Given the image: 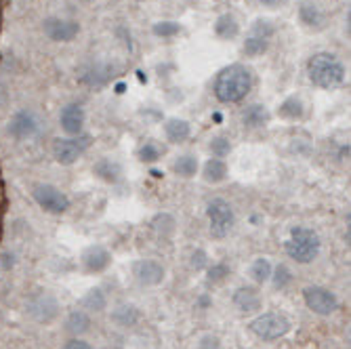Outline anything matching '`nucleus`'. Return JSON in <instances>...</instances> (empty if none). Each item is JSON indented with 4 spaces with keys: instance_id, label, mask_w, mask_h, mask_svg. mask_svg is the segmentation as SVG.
Masks as SVG:
<instances>
[{
    "instance_id": "1",
    "label": "nucleus",
    "mask_w": 351,
    "mask_h": 349,
    "mask_svg": "<svg viewBox=\"0 0 351 349\" xmlns=\"http://www.w3.org/2000/svg\"><path fill=\"white\" fill-rule=\"evenodd\" d=\"M254 86V76L252 70L242 66V63H232V66L223 68L215 82H213V93L217 101L221 104H240L244 101Z\"/></svg>"
},
{
    "instance_id": "2",
    "label": "nucleus",
    "mask_w": 351,
    "mask_h": 349,
    "mask_svg": "<svg viewBox=\"0 0 351 349\" xmlns=\"http://www.w3.org/2000/svg\"><path fill=\"white\" fill-rule=\"evenodd\" d=\"M307 76L313 86L332 91L343 84L345 80V66L343 61L328 51L313 53L307 61Z\"/></svg>"
},
{
    "instance_id": "3",
    "label": "nucleus",
    "mask_w": 351,
    "mask_h": 349,
    "mask_svg": "<svg viewBox=\"0 0 351 349\" xmlns=\"http://www.w3.org/2000/svg\"><path fill=\"white\" fill-rule=\"evenodd\" d=\"M284 248H286V255H289L293 261H297L301 265H307V263H313L317 259V255H320L322 240H320V236H317L315 230L297 226V228L291 230L289 240H286Z\"/></svg>"
},
{
    "instance_id": "4",
    "label": "nucleus",
    "mask_w": 351,
    "mask_h": 349,
    "mask_svg": "<svg viewBox=\"0 0 351 349\" xmlns=\"http://www.w3.org/2000/svg\"><path fill=\"white\" fill-rule=\"evenodd\" d=\"M25 315L40 326L53 324L61 315V303L59 299L49 291H38L25 299Z\"/></svg>"
},
{
    "instance_id": "5",
    "label": "nucleus",
    "mask_w": 351,
    "mask_h": 349,
    "mask_svg": "<svg viewBox=\"0 0 351 349\" xmlns=\"http://www.w3.org/2000/svg\"><path fill=\"white\" fill-rule=\"evenodd\" d=\"M291 328H293L291 320L284 313H274V311L259 313L257 318L248 322V330L261 341H278L289 335Z\"/></svg>"
},
{
    "instance_id": "6",
    "label": "nucleus",
    "mask_w": 351,
    "mask_h": 349,
    "mask_svg": "<svg viewBox=\"0 0 351 349\" xmlns=\"http://www.w3.org/2000/svg\"><path fill=\"white\" fill-rule=\"evenodd\" d=\"M32 198H34L40 210L49 215H63L72 206L70 196L53 183H34L32 185Z\"/></svg>"
},
{
    "instance_id": "7",
    "label": "nucleus",
    "mask_w": 351,
    "mask_h": 349,
    "mask_svg": "<svg viewBox=\"0 0 351 349\" xmlns=\"http://www.w3.org/2000/svg\"><path fill=\"white\" fill-rule=\"evenodd\" d=\"M90 147V135H76V137H57L51 145V154L55 163L61 167H72Z\"/></svg>"
},
{
    "instance_id": "8",
    "label": "nucleus",
    "mask_w": 351,
    "mask_h": 349,
    "mask_svg": "<svg viewBox=\"0 0 351 349\" xmlns=\"http://www.w3.org/2000/svg\"><path fill=\"white\" fill-rule=\"evenodd\" d=\"M208 228L215 238H226L236 226V213L234 206L226 198H213L206 206Z\"/></svg>"
},
{
    "instance_id": "9",
    "label": "nucleus",
    "mask_w": 351,
    "mask_h": 349,
    "mask_svg": "<svg viewBox=\"0 0 351 349\" xmlns=\"http://www.w3.org/2000/svg\"><path fill=\"white\" fill-rule=\"evenodd\" d=\"M276 36V25L269 19H257L250 25L246 40L242 43V53L246 57H261L269 51L271 38Z\"/></svg>"
},
{
    "instance_id": "10",
    "label": "nucleus",
    "mask_w": 351,
    "mask_h": 349,
    "mask_svg": "<svg viewBox=\"0 0 351 349\" xmlns=\"http://www.w3.org/2000/svg\"><path fill=\"white\" fill-rule=\"evenodd\" d=\"M40 131V118L34 110L21 108L7 122V135L15 141H25L36 137Z\"/></svg>"
},
{
    "instance_id": "11",
    "label": "nucleus",
    "mask_w": 351,
    "mask_h": 349,
    "mask_svg": "<svg viewBox=\"0 0 351 349\" xmlns=\"http://www.w3.org/2000/svg\"><path fill=\"white\" fill-rule=\"evenodd\" d=\"M303 301L315 315H330L339 309V297L324 287H317V284H309L303 289Z\"/></svg>"
},
{
    "instance_id": "12",
    "label": "nucleus",
    "mask_w": 351,
    "mask_h": 349,
    "mask_svg": "<svg viewBox=\"0 0 351 349\" xmlns=\"http://www.w3.org/2000/svg\"><path fill=\"white\" fill-rule=\"evenodd\" d=\"M43 32L51 43H72L80 34V23L76 19L51 15L43 21Z\"/></svg>"
},
{
    "instance_id": "13",
    "label": "nucleus",
    "mask_w": 351,
    "mask_h": 349,
    "mask_svg": "<svg viewBox=\"0 0 351 349\" xmlns=\"http://www.w3.org/2000/svg\"><path fill=\"white\" fill-rule=\"evenodd\" d=\"M86 112L80 104H66L59 112V126L66 137H76L84 133Z\"/></svg>"
},
{
    "instance_id": "14",
    "label": "nucleus",
    "mask_w": 351,
    "mask_h": 349,
    "mask_svg": "<svg viewBox=\"0 0 351 349\" xmlns=\"http://www.w3.org/2000/svg\"><path fill=\"white\" fill-rule=\"evenodd\" d=\"M133 276L141 287H160L167 278V269L156 259H139L133 263Z\"/></svg>"
},
{
    "instance_id": "15",
    "label": "nucleus",
    "mask_w": 351,
    "mask_h": 349,
    "mask_svg": "<svg viewBox=\"0 0 351 349\" xmlns=\"http://www.w3.org/2000/svg\"><path fill=\"white\" fill-rule=\"evenodd\" d=\"M80 263L88 274H104L112 265V252L104 244L86 246L80 255Z\"/></svg>"
},
{
    "instance_id": "16",
    "label": "nucleus",
    "mask_w": 351,
    "mask_h": 349,
    "mask_svg": "<svg viewBox=\"0 0 351 349\" xmlns=\"http://www.w3.org/2000/svg\"><path fill=\"white\" fill-rule=\"evenodd\" d=\"M232 303L240 313H254L263 307V297H261L257 287L246 284V287L236 289V293L232 295Z\"/></svg>"
},
{
    "instance_id": "17",
    "label": "nucleus",
    "mask_w": 351,
    "mask_h": 349,
    "mask_svg": "<svg viewBox=\"0 0 351 349\" xmlns=\"http://www.w3.org/2000/svg\"><path fill=\"white\" fill-rule=\"evenodd\" d=\"M112 78V68L106 63H88L78 74V82L90 88H101L110 82Z\"/></svg>"
},
{
    "instance_id": "18",
    "label": "nucleus",
    "mask_w": 351,
    "mask_h": 349,
    "mask_svg": "<svg viewBox=\"0 0 351 349\" xmlns=\"http://www.w3.org/2000/svg\"><path fill=\"white\" fill-rule=\"evenodd\" d=\"M90 326H93V318L84 309L70 311L66 315V320H63V330H66L70 337H84L86 333H90Z\"/></svg>"
},
{
    "instance_id": "19",
    "label": "nucleus",
    "mask_w": 351,
    "mask_h": 349,
    "mask_svg": "<svg viewBox=\"0 0 351 349\" xmlns=\"http://www.w3.org/2000/svg\"><path fill=\"white\" fill-rule=\"evenodd\" d=\"M215 36L221 40H234L240 36V21L234 13H221L215 19Z\"/></svg>"
},
{
    "instance_id": "20",
    "label": "nucleus",
    "mask_w": 351,
    "mask_h": 349,
    "mask_svg": "<svg viewBox=\"0 0 351 349\" xmlns=\"http://www.w3.org/2000/svg\"><path fill=\"white\" fill-rule=\"evenodd\" d=\"M202 177L206 183H213V185L223 183L230 177V167L223 158H208L202 167Z\"/></svg>"
},
{
    "instance_id": "21",
    "label": "nucleus",
    "mask_w": 351,
    "mask_h": 349,
    "mask_svg": "<svg viewBox=\"0 0 351 349\" xmlns=\"http://www.w3.org/2000/svg\"><path fill=\"white\" fill-rule=\"evenodd\" d=\"M165 137L169 143H183L191 137V124L183 118H169L165 122Z\"/></svg>"
},
{
    "instance_id": "22",
    "label": "nucleus",
    "mask_w": 351,
    "mask_h": 349,
    "mask_svg": "<svg viewBox=\"0 0 351 349\" xmlns=\"http://www.w3.org/2000/svg\"><path fill=\"white\" fill-rule=\"evenodd\" d=\"M93 173L104 183H110V185H114L122 179V167L116 160H112V158H99V160L93 165Z\"/></svg>"
},
{
    "instance_id": "23",
    "label": "nucleus",
    "mask_w": 351,
    "mask_h": 349,
    "mask_svg": "<svg viewBox=\"0 0 351 349\" xmlns=\"http://www.w3.org/2000/svg\"><path fill=\"white\" fill-rule=\"evenodd\" d=\"M299 19L305 27L309 29H322L326 23V15L324 11L317 7L315 3H303L299 7Z\"/></svg>"
},
{
    "instance_id": "24",
    "label": "nucleus",
    "mask_w": 351,
    "mask_h": 349,
    "mask_svg": "<svg viewBox=\"0 0 351 349\" xmlns=\"http://www.w3.org/2000/svg\"><path fill=\"white\" fill-rule=\"evenodd\" d=\"M269 120H271V114L261 104H252L242 112V124L246 129H261V126L269 124Z\"/></svg>"
},
{
    "instance_id": "25",
    "label": "nucleus",
    "mask_w": 351,
    "mask_h": 349,
    "mask_svg": "<svg viewBox=\"0 0 351 349\" xmlns=\"http://www.w3.org/2000/svg\"><path fill=\"white\" fill-rule=\"evenodd\" d=\"M110 320L118 326V328H131L139 322V309L135 305L122 303L118 307H114Z\"/></svg>"
},
{
    "instance_id": "26",
    "label": "nucleus",
    "mask_w": 351,
    "mask_h": 349,
    "mask_svg": "<svg viewBox=\"0 0 351 349\" xmlns=\"http://www.w3.org/2000/svg\"><path fill=\"white\" fill-rule=\"evenodd\" d=\"M303 114H305V106L299 95H291V97H286L278 106V116L282 120H301Z\"/></svg>"
},
{
    "instance_id": "27",
    "label": "nucleus",
    "mask_w": 351,
    "mask_h": 349,
    "mask_svg": "<svg viewBox=\"0 0 351 349\" xmlns=\"http://www.w3.org/2000/svg\"><path fill=\"white\" fill-rule=\"evenodd\" d=\"M80 307L88 313H101L108 309V295L101 289H88L80 299Z\"/></svg>"
},
{
    "instance_id": "28",
    "label": "nucleus",
    "mask_w": 351,
    "mask_h": 349,
    "mask_svg": "<svg viewBox=\"0 0 351 349\" xmlns=\"http://www.w3.org/2000/svg\"><path fill=\"white\" fill-rule=\"evenodd\" d=\"M200 171V163H198V158L196 156H191V154H183L179 156L177 160L173 163V173L181 179H191V177H196Z\"/></svg>"
},
{
    "instance_id": "29",
    "label": "nucleus",
    "mask_w": 351,
    "mask_h": 349,
    "mask_svg": "<svg viewBox=\"0 0 351 349\" xmlns=\"http://www.w3.org/2000/svg\"><path fill=\"white\" fill-rule=\"evenodd\" d=\"M271 269H274V265L267 257H257L248 267V276L254 284H265L271 278Z\"/></svg>"
},
{
    "instance_id": "30",
    "label": "nucleus",
    "mask_w": 351,
    "mask_h": 349,
    "mask_svg": "<svg viewBox=\"0 0 351 349\" xmlns=\"http://www.w3.org/2000/svg\"><path fill=\"white\" fill-rule=\"evenodd\" d=\"M152 230L156 232V234H160L162 238H169V236H173L175 234V230H177V221H175V217L171 215V213H158L154 219H152Z\"/></svg>"
},
{
    "instance_id": "31",
    "label": "nucleus",
    "mask_w": 351,
    "mask_h": 349,
    "mask_svg": "<svg viewBox=\"0 0 351 349\" xmlns=\"http://www.w3.org/2000/svg\"><path fill=\"white\" fill-rule=\"evenodd\" d=\"M181 23L179 21H173V19H167V21H156L154 25H152V34L156 36V38H165V40H169V38H175V36H179L181 34Z\"/></svg>"
},
{
    "instance_id": "32",
    "label": "nucleus",
    "mask_w": 351,
    "mask_h": 349,
    "mask_svg": "<svg viewBox=\"0 0 351 349\" xmlns=\"http://www.w3.org/2000/svg\"><path fill=\"white\" fill-rule=\"evenodd\" d=\"M232 274V267L226 261H217L206 267V282L208 284H223Z\"/></svg>"
},
{
    "instance_id": "33",
    "label": "nucleus",
    "mask_w": 351,
    "mask_h": 349,
    "mask_svg": "<svg viewBox=\"0 0 351 349\" xmlns=\"http://www.w3.org/2000/svg\"><path fill=\"white\" fill-rule=\"evenodd\" d=\"M160 156H162V152H160V147H158L154 141H145V143H141L139 145V149H137V158L143 163V165H154V163H158L160 160Z\"/></svg>"
},
{
    "instance_id": "34",
    "label": "nucleus",
    "mask_w": 351,
    "mask_h": 349,
    "mask_svg": "<svg viewBox=\"0 0 351 349\" xmlns=\"http://www.w3.org/2000/svg\"><path fill=\"white\" fill-rule=\"evenodd\" d=\"M271 282H274V287L276 289H286L289 284L293 282V272H291V267L286 265V263H280V265H276L274 269H271V278H269Z\"/></svg>"
},
{
    "instance_id": "35",
    "label": "nucleus",
    "mask_w": 351,
    "mask_h": 349,
    "mask_svg": "<svg viewBox=\"0 0 351 349\" xmlns=\"http://www.w3.org/2000/svg\"><path fill=\"white\" fill-rule=\"evenodd\" d=\"M208 149H210L213 158H226L232 152V139L226 137V135H217V137L210 139Z\"/></svg>"
},
{
    "instance_id": "36",
    "label": "nucleus",
    "mask_w": 351,
    "mask_h": 349,
    "mask_svg": "<svg viewBox=\"0 0 351 349\" xmlns=\"http://www.w3.org/2000/svg\"><path fill=\"white\" fill-rule=\"evenodd\" d=\"M189 265H191V269H196V272H200V269H206L210 263H208V255H206V250L204 248H196L194 252H191V257H189Z\"/></svg>"
},
{
    "instance_id": "37",
    "label": "nucleus",
    "mask_w": 351,
    "mask_h": 349,
    "mask_svg": "<svg viewBox=\"0 0 351 349\" xmlns=\"http://www.w3.org/2000/svg\"><path fill=\"white\" fill-rule=\"evenodd\" d=\"M198 349H221V339L217 335H204L198 341Z\"/></svg>"
},
{
    "instance_id": "38",
    "label": "nucleus",
    "mask_w": 351,
    "mask_h": 349,
    "mask_svg": "<svg viewBox=\"0 0 351 349\" xmlns=\"http://www.w3.org/2000/svg\"><path fill=\"white\" fill-rule=\"evenodd\" d=\"M59 349H93V347H90V343L84 341L82 337H70Z\"/></svg>"
},
{
    "instance_id": "39",
    "label": "nucleus",
    "mask_w": 351,
    "mask_h": 349,
    "mask_svg": "<svg viewBox=\"0 0 351 349\" xmlns=\"http://www.w3.org/2000/svg\"><path fill=\"white\" fill-rule=\"evenodd\" d=\"M259 3H261V7L276 11V9H282L286 3H289V0H259Z\"/></svg>"
},
{
    "instance_id": "40",
    "label": "nucleus",
    "mask_w": 351,
    "mask_h": 349,
    "mask_svg": "<svg viewBox=\"0 0 351 349\" xmlns=\"http://www.w3.org/2000/svg\"><path fill=\"white\" fill-rule=\"evenodd\" d=\"M200 305H202V307H208V305H210V301H208L206 297H202V299H200Z\"/></svg>"
},
{
    "instance_id": "41",
    "label": "nucleus",
    "mask_w": 351,
    "mask_h": 349,
    "mask_svg": "<svg viewBox=\"0 0 351 349\" xmlns=\"http://www.w3.org/2000/svg\"><path fill=\"white\" fill-rule=\"evenodd\" d=\"M137 3H145V0H137Z\"/></svg>"
},
{
    "instance_id": "42",
    "label": "nucleus",
    "mask_w": 351,
    "mask_h": 349,
    "mask_svg": "<svg viewBox=\"0 0 351 349\" xmlns=\"http://www.w3.org/2000/svg\"><path fill=\"white\" fill-rule=\"evenodd\" d=\"M230 3H232V0H230Z\"/></svg>"
}]
</instances>
